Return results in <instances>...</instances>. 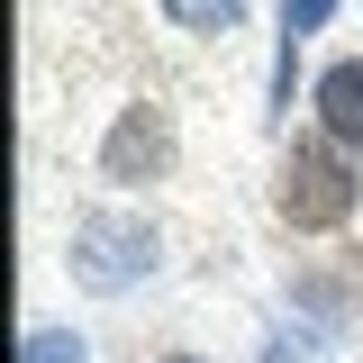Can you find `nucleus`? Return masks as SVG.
<instances>
[{
	"label": "nucleus",
	"mask_w": 363,
	"mask_h": 363,
	"mask_svg": "<svg viewBox=\"0 0 363 363\" xmlns=\"http://www.w3.org/2000/svg\"><path fill=\"white\" fill-rule=\"evenodd\" d=\"M309 109H318V136H327V145L363 155V55H336V64L318 73Z\"/></svg>",
	"instance_id": "4"
},
{
	"label": "nucleus",
	"mask_w": 363,
	"mask_h": 363,
	"mask_svg": "<svg viewBox=\"0 0 363 363\" xmlns=\"http://www.w3.org/2000/svg\"><path fill=\"white\" fill-rule=\"evenodd\" d=\"M327 18H336V0H281V45H309Z\"/></svg>",
	"instance_id": "7"
},
{
	"label": "nucleus",
	"mask_w": 363,
	"mask_h": 363,
	"mask_svg": "<svg viewBox=\"0 0 363 363\" xmlns=\"http://www.w3.org/2000/svg\"><path fill=\"white\" fill-rule=\"evenodd\" d=\"M164 173H173V109L128 100V109L109 118V136H100V182L136 191V182H164Z\"/></svg>",
	"instance_id": "3"
},
{
	"label": "nucleus",
	"mask_w": 363,
	"mask_h": 363,
	"mask_svg": "<svg viewBox=\"0 0 363 363\" xmlns=\"http://www.w3.org/2000/svg\"><path fill=\"white\" fill-rule=\"evenodd\" d=\"M155 9H164L173 28H191V37H227V28H236L255 0H155Z\"/></svg>",
	"instance_id": "5"
},
{
	"label": "nucleus",
	"mask_w": 363,
	"mask_h": 363,
	"mask_svg": "<svg viewBox=\"0 0 363 363\" xmlns=\"http://www.w3.org/2000/svg\"><path fill=\"white\" fill-rule=\"evenodd\" d=\"M363 209V173L345 145H327V136H291L281 145V164H272V218L291 227V236H336V227Z\"/></svg>",
	"instance_id": "1"
},
{
	"label": "nucleus",
	"mask_w": 363,
	"mask_h": 363,
	"mask_svg": "<svg viewBox=\"0 0 363 363\" xmlns=\"http://www.w3.org/2000/svg\"><path fill=\"white\" fill-rule=\"evenodd\" d=\"M18 363H91V354H82L73 327H45V318H37V327L18 336Z\"/></svg>",
	"instance_id": "6"
},
{
	"label": "nucleus",
	"mask_w": 363,
	"mask_h": 363,
	"mask_svg": "<svg viewBox=\"0 0 363 363\" xmlns=\"http://www.w3.org/2000/svg\"><path fill=\"white\" fill-rule=\"evenodd\" d=\"M155 264H164V236H155V218H136V209H82L73 236H64V272H73V291H91V300H118L136 281H155Z\"/></svg>",
	"instance_id": "2"
},
{
	"label": "nucleus",
	"mask_w": 363,
	"mask_h": 363,
	"mask_svg": "<svg viewBox=\"0 0 363 363\" xmlns=\"http://www.w3.org/2000/svg\"><path fill=\"white\" fill-rule=\"evenodd\" d=\"M164 363H209V354H164Z\"/></svg>",
	"instance_id": "8"
}]
</instances>
